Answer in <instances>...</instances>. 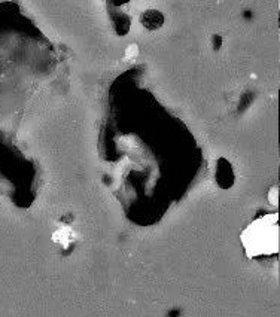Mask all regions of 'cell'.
I'll use <instances>...</instances> for the list:
<instances>
[{
  "instance_id": "cell-1",
  "label": "cell",
  "mask_w": 280,
  "mask_h": 317,
  "mask_svg": "<svg viewBox=\"0 0 280 317\" xmlns=\"http://www.w3.org/2000/svg\"><path fill=\"white\" fill-rule=\"evenodd\" d=\"M142 23L146 28L155 30L163 24V15L157 11H148L142 15Z\"/></svg>"
},
{
  "instance_id": "cell-2",
  "label": "cell",
  "mask_w": 280,
  "mask_h": 317,
  "mask_svg": "<svg viewBox=\"0 0 280 317\" xmlns=\"http://www.w3.org/2000/svg\"><path fill=\"white\" fill-rule=\"evenodd\" d=\"M137 54H139V46H137L136 44L130 45V46L125 49V55H127V58H133V57H136Z\"/></svg>"
}]
</instances>
